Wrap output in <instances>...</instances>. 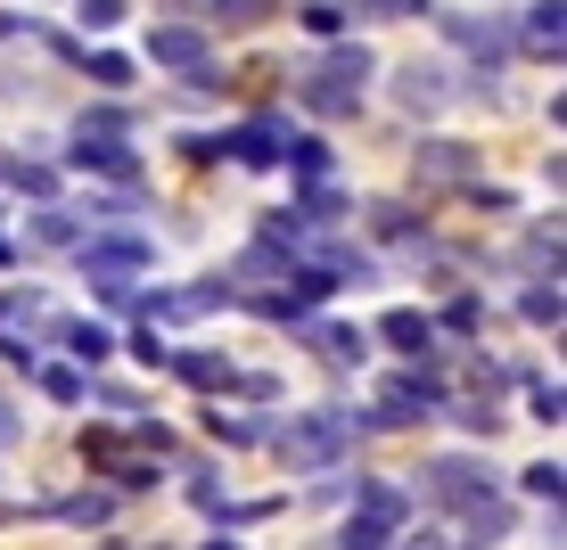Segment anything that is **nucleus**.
Wrapping results in <instances>:
<instances>
[{
  "mask_svg": "<svg viewBox=\"0 0 567 550\" xmlns=\"http://www.w3.org/2000/svg\"><path fill=\"white\" fill-rule=\"evenodd\" d=\"M386 345L427 353V345H436V321H427V312H386Z\"/></svg>",
  "mask_w": 567,
  "mask_h": 550,
  "instance_id": "f8f14e48",
  "label": "nucleus"
},
{
  "mask_svg": "<svg viewBox=\"0 0 567 550\" xmlns=\"http://www.w3.org/2000/svg\"><path fill=\"white\" fill-rule=\"evenodd\" d=\"M115 17H124V0H83V25H91V33H107Z\"/></svg>",
  "mask_w": 567,
  "mask_h": 550,
  "instance_id": "393cba45",
  "label": "nucleus"
},
{
  "mask_svg": "<svg viewBox=\"0 0 567 550\" xmlns=\"http://www.w3.org/2000/svg\"><path fill=\"white\" fill-rule=\"evenodd\" d=\"M526 321H551L559 329V288H526Z\"/></svg>",
  "mask_w": 567,
  "mask_h": 550,
  "instance_id": "4be33fe9",
  "label": "nucleus"
},
{
  "mask_svg": "<svg viewBox=\"0 0 567 550\" xmlns=\"http://www.w3.org/2000/svg\"><path fill=\"white\" fill-rule=\"evenodd\" d=\"M362 83H370V50H329V66L305 83V107L312 115H354Z\"/></svg>",
  "mask_w": 567,
  "mask_h": 550,
  "instance_id": "f257e3e1",
  "label": "nucleus"
},
{
  "mask_svg": "<svg viewBox=\"0 0 567 550\" xmlns=\"http://www.w3.org/2000/svg\"><path fill=\"white\" fill-rule=\"evenodd\" d=\"M107 345H115V338H107L100 321H66V353H83V362H100Z\"/></svg>",
  "mask_w": 567,
  "mask_h": 550,
  "instance_id": "2eb2a0df",
  "label": "nucleus"
},
{
  "mask_svg": "<svg viewBox=\"0 0 567 550\" xmlns=\"http://www.w3.org/2000/svg\"><path fill=\"white\" fill-rule=\"evenodd\" d=\"M346 444H354V419H338V411H312V419H288L280 427V452L297 468H329Z\"/></svg>",
  "mask_w": 567,
  "mask_h": 550,
  "instance_id": "f03ea898",
  "label": "nucleus"
},
{
  "mask_svg": "<svg viewBox=\"0 0 567 550\" xmlns=\"http://www.w3.org/2000/svg\"><path fill=\"white\" fill-rule=\"evenodd\" d=\"M91 83H107V91H124V83H132V66H124V58H91Z\"/></svg>",
  "mask_w": 567,
  "mask_h": 550,
  "instance_id": "b1692460",
  "label": "nucleus"
},
{
  "mask_svg": "<svg viewBox=\"0 0 567 550\" xmlns=\"http://www.w3.org/2000/svg\"><path fill=\"white\" fill-rule=\"evenodd\" d=\"M526 50L535 58H559V0H535V9H526V33H518Z\"/></svg>",
  "mask_w": 567,
  "mask_h": 550,
  "instance_id": "9b49d317",
  "label": "nucleus"
},
{
  "mask_svg": "<svg viewBox=\"0 0 567 550\" xmlns=\"http://www.w3.org/2000/svg\"><path fill=\"white\" fill-rule=\"evenodd\" d=\"M280 141H288V132L280 124H271V115H264V124H247V132H230V156H239V165H280Z\"/></svg>",
  "mask_w": 567,
  "mask_h": 550,
  "instance_id": "9d476101",
  "label": "nucleus"
},
{
  "mask_svg": "<svg viewBox=\"0 0 567 550\" xmlns=\"http://www.w3.org/2000/svg\"><path fill=\"white\" fill-rule=\"evenodd\" d=\"M9 436H17V419H9V411H0V444H9Z\"/></svg>",
  "mask_w": 567,
  "mask_h": 550,
  "instance_id": "cd10ccee",
  "label": "nucleus"
},
{
  "mask_svg": "<svg viewBox=\"0 0 567 550\" xmlns=\"http://www.w3.org/2000/svg\"><path fill=\"white\" fill-rule=\"evenodd\" d=\"M280 156L305 173V181H321V173H329V148H321V141H280Z\"/></svg>",
  "mask_w": 567,
  "mask_h": 550,
  "instance_id": "dca6fc26",
  "label": "nucleus"
},
{
  "mask_svg": "<svg viewBox=\"0 0 567 550\" xmlns=\"http://www.w3.org/2000/svg\"><path fill=\"white\" fill-rule=\"evenodd\" d=\"M444 329H477V297H453V304H444Z\"/></svg>",
  "mask_w": 567,
  "mask_h": 550,
  "instance_id": "bb28decb",
  "label": "nucleus"
},
{
  "mask_svg": "<svg viewBox=\"0 0 567 550\" xmlns=\"http://www.w3.org/2000/svg\"><path fill=\"white\" fill-rule=\"evenodd\" d=\"M444 33H453V42L477 58L485 74L502 66V58H511V25H494V17H444Z\"/></svg>",
  "mask_w": 567,
  "mask_h": 550,
  "instance_id": "423d86ee",
  "label": "nucleus"
},
{
  "mask_svg": "<svg viewBox=\"0 0 567 550\" xmlns=\"http://www.w3.org/2000/svg\"><path fill=\"white\" fill-rule=\"evenodd\" d=\"M321 353L329 362H362V329H321Z\"/></svg>",
  "mask_w": 567,
  "mask_h": 550,
  "instance_id": "f3484780",
  "label": "nucleus"
},
{
  "mask_svg": "<svg viewBox=\"0 0 567 550\" xmlns=\"http://www.w3.org/2000/svg\"><path fill=\"white\" fill-rule=\"evenodd\" d=\"M526 494H535V501H559V460H535V468H526Z\"/></svg>",
  "mask_w": 567,
  "mask_h": 550,
  "instance_id": "aec40b11",
  "label": "nucleus"
},
{
  "mask_svg": "<svg viewBox=\"0 0 567 550\" xmlns=\"http://www.w3.org/2000/svg\"><path fill=\"white\" fill-rule=\"evenodd\" d=\"M58 509H66V518H83V526H100L115 501H107V494H74V501H58Z\"/></svg>",
  "mask_w": 567,
  "mask_h": 550,
  "instance_id": "412c9836",
  "label": "nucleus"
},
{
  "mask_svg": "<svg viewBox=\"0 0 567 550\" xmlns=\"http://www.w3.org/2000/svg\"><path fill=\"white\" fill-rule=\"evenodd\" d=\"M148 58H156V66H182V74H198V66H206V33H198V25H156Z\"/></svg>",
  "mask_w": 567,
  "mask_h": 550,
  "instance_id": "0eeeda50",
  "label": "nucleus"
},
{
  "mask_svg": "<svg viewBox=\"0 0 567 550\" xmlns=\"http://www.w3.org/2000/svg\"><path fill=\"white\" fill-rule=\"evenodd\" d=\"M165 362H173V370H182V378H189V386H223V378H230V370H223V362H214V353H165Z\"/></svg>",
  "mask_w": 567,
  "mask_h": 550,
  "instance_id": "ddd939ff",
  "label": "nucleus"
},
{
  "mask_svg": "<svg viewBox=\"0 0 567 550\" xmlns=\"http://www.w3.org/2000/svg\"><path fill=\"white\" fill-rule=\"evenodd\" d=\"M468 173H477V156H468L461 141H427V148H420V181H444V189H453V181H468Z\"/></svg>",
  "mask_w": 567,
  "mask_h": 550,
  "instance_id": "6e6552de",
  "label": "nucleus"
},
{
  "mask_svg": "<svg viewBox=\"0 0 567 550\" xmlns=\"http://www.w3.org/2000/svg\"><path fill=\"white\" fill-rule=\"evenodd\" d=\"M403 107H444V74H420V66H403Z\"/></svg>",
  "mask_w": 567,
  "mask_h": 550,
  "instance_id": "4468645a",
  "label": "nucleus"
},
{
  "mask_svg": "<svg viewBox=\"0 0 567 550\" xmlns=\"http://www.w3.org/2000/svg\"><path fill=\"white\" fill-rule=\"evenodd\" d=\"M338 25H346L338 0H305V33H338Z\"/></svg>",
  "mask_w": 567,
  "mask_h": 550,
  "instance_id": "6ab92c4d",
  "label": "nucleus"
},
{
  "mask_svg": "<svg viewBox=\"0 0 567 550\" xmlns=\"http://www.w3.org/2000/svg\"><path fill=\"white\" fill-rule=\"evenodd\" d=\"M214 17H223V25H256V17L271 9V0H206Z\"/></svg>",
  "mask_w": 567,
  "mask_h": 550,
  "instance_id": "a211bd4d",
  "label": "nucleus"
},
{
  "mask_svg": "<svg viewBox=\"0 0 567 550\" xmlns=\"http://www.w3.org/2000/svg\"><path fill=\"white\" fill-rule=\"evenodd\" d=\"M354 9H379V17H427V0H354Z\"/></svg>",
  "mask_w": 567,
  "mask_h": 550,
  "instance_id": "a878e982",
  "label": "nucleus"
},
{
  "mask_svg": "<svg viewBox=\"0 0 567 550\" xmlns=\"http://www.w3.org/2000/svg\"><path fill=\"white\" fill-rule=\"evenodd\" d=\"M141 263H148L141 239H100V247H83V271H100V280H124V271H141Z\"/></svg>",
  "mask_w": 567,
  "mask_h": 550,
  "instance_id": "1a4fd4ad",
  "label": "nucleus"
},
{
  "mask_svg": "<svg viewBox=\"0 0 567 550\" xmlns=\"http://www.w3.org/2000/svg\"><path fill=\"white\" fill-rule=\"evenodd\" d=\"M42 386H50V395H58V403H83V395H91V386H83V378H74V370H42Z\"/></svg>",
  "mask_w": 567,
  "mask_h": 550,
  "instance_id": "5701e85b",
  "label": "nucleus"
},
{
  "mask_svg": "<svg viewBox=\"0 0 567 550\" xmlns=\"http://www.w3.org/2000/svg\"><path fill=\"white\" fill-rule=\"evenodd\" d=\"M403 509H412V494H403V485H362L354 518H346V542H386V535L403 526Z\"/></svg>",
  "mask_w": 567,
  "mask_h": 550,
  "instance_id": "7ed1b4c3",
  "label": "nucleus"
},
{
  "mask_svg": "<svg viewBox=\"0 0 567 550\" xmlns=\"http://www.w3.org/2000/svg\"><path fill=\"white\" fill-rule=\"evenodd\" d=\"M444 403V378L436 370H403L395 386H386V411H379V427H403V419H427V411Z\"/></svg>",
  "mask_w": 567,
  "mask_h": 550,
  "instance_id": "20e7f679",
  "label": "nucleus"
},
{
  "mask_svg": "<svg viewBox=\"0 0 567 550\" xmlns=\"http://www.w3.org/2000/svg\"><path fill=\"white\" fill-rule=\"evenodd\" d=\"M427 501H444V509H477L485 501V468L477 460H427Z\"/></svg>",
  "mask_w": 567,
  "mask_h": 550,
  "instance_id": "39448f33",
  "label": "nucleus"
}]
</instances>
